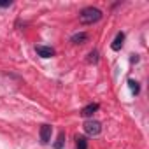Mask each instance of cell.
<instances>
[{
  "mask_svg": "<svg viewBox=\"0 0 149 149\" xmlns=\"http://www.w3.org/2000/svg\"><path fill=\"white\" fill-rule=\"evenodd\" d=\"M102 16H104V14H102L100 9H97V7H86V9H83V11L79 13V21H81L83 25H93V23L100 21Z\"/></svg>",
  "mask_w": 149,
  "mask_h": 149,
  "instance_id": "6da1fadb",
  "label": "cell"
},
{
  "mask_svg": "<svg viewBox=\"0 0 149 149\" xmlns=\"http://www.w3.org/2000/svg\"><path fill=\"white\" fill-rule=\"evenodd\" d=\"M83 128H84L86 135L97 137V135H100V132H102V123H100V121H95V119H90V121H86V123L83 125Z\"/></svg>",
  "mask_w": 149,
  "mask_h": 149,
  "instance_id": "7a4b0ae2",
  "label": "cell"
},
{
  "mask_svg": "<svg viewBox=\"0 0 149 149\" xmlns=\"http://www.w3.org/2000/svg\"><path fill=\"white\" fill-rule=\"evenodd\" d=\"M39 133H40V142H42V144H49L51 133H53V126H51V125H42Z\"/></svg>",
  "mask_w": 149,
  "mask_h": 149,
  "instance_id": "3957f363",
  "label": "cell"
},
{
  "mask_svg": "<svg viewBox=\"0 0 149 149\" xmlns=\"http://www.w3.org/2000/svg\"><path fill=\"white\" fill-rule=\"evenodd\" d=\"M35 51H37V54L42 56V58H51V56L54 54V49L49 47V46H35Z\"/></svg>",
  "mask_w": 149,
  "mask_h": 149,
  "instance_id": "277c9868",
  "label": "cell"
},
{
  "mask_svg": "<svg viewBox=\"0 0 149 149\" xmlns=\"http://www.w3.org/2000/svg\"><path fill=\"white\" fill-rule=\"evenodd\" d=\"M86 40H88V33H86V32L74 33V35L70 37V42H72V44H76V46H79V44H84Z\"/></svg>",
  "mask_w": 149,
  "mask_h": 149,
  "instance_id": "5b68a950",
  "label": "cell"
},
{
  "mask_svg": "<svg viewBox=\"0 0 149 149\" xmlns=\"http://www.w3.org/2000/svg\"><path fill=\"white\" fill-rule=\"evenodd\" d=\"M123 42H125V33H123V32H119V33L116 35V39L112 40V44H111V47H112L114 51H119V49L123 47Z\"/></svg>",
  "mask_w": 149,
  "mask_h": 149,
  "instance_id": "8992f818",
  "label": "cell"
},
{
  "mask_svg": "<svg viewBox=\"0 0 149 149\" xmlns=\"http://www.w3.org/2000/svg\"><path fill=\"white\" fill-rule=\"evenodd\" d=\"M98 107H100L98 104H90V105H86V107L81 111V114H83L84 118H91V116H93V114L98 111Z\"/></svg>",
  "mask_w": 149,
  "mask_h": 149,
  "instance_id": "52a82bcc",
  "label": "cell"
},
{
  "mask_svg": "<svg viewBox=\"0 0 149 149\" xmlns=\"http://www.w3.org/2000/svg\"><path fill=\"white\" fill-rule=\"evenodd\" d=\"M128 86H130L132 93H135V95L140 91V86H139V83H137V81H133V79H128Z\"/></svg>",
  "mask_w": 149,
  "mask_h": 149,
  "instance_id": "ba28073f",
  "label": "cell"
},
{
  "mask_svg": "<svg viewBox=\"0 0 149 149\" xmlns=\"http://www.w3.org/2000/svg\"><path fill=\"white\" fill-rule=\"evenodd\" d=\"M77 149H88V140H86V137H77Z\"/></svg>",
  "mask_w": 149,
  "mask_h": 149,
  "instance_id": "9c48e42d",
  "label": "cell"
},
{
  "mask_svg": "<svg viewBox=\"0 0 149 149\" xmlns=\"http://www.w3.org/2000/svg\"><path fill=\"white\" fill-rule=\"evenodd\" d=\"M63 142H65V133L61 132L60 137H58V140L54 142V149H61V147H63Z\"/></svg>",
  "mask_w": 149,
  "mask_h": 149,
  "instance_id": "30bf717a",
  "label": "cell"
},
{
  "mask_svg": "<svg viewBox=\"0 0 149 149\" xmlns=\"http://www.w3.org/2000/svg\"><path fill=\"white\" fill-rule=\"evenodd\" d=\"M88 56H90V58H88L90 63H97V61H98V51H91Z\"/></svg>",
  "mask_w": 149,
  "mask_h": 149,
  "instance_id": "8fae6325",
  "label": "cell"
},
{
  "mask_svg": "<svg viewBox=\"0 0 149 149\" xmlns=\"http://www.w3.org/2000/svg\"><path fill=\"white\" fill-rule=\"evenodd\" d=\"M13 6V2L9 0V2H0V7H11Z\"/></svg>",
  "mask_w": 149,
  "mask_h": 149,
  "instance_id": "7c38bea8",
  "label": "cell"
}]
</instances>
